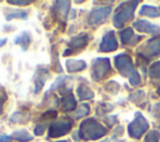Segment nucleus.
<instances>
[{
    "instance_id": "obj_1",
    "label": "nucleus",
    "mask_w": 160,
    "mask_h": 142,
    "mask_svg": "<svg viewBox=\"0 0 160 142\" xmlns=\"http://www.w3.org/2000/svg\"><path fill=\"white\" fill-rule=\"evenodd\" d=\"M115 67L122 76H128L129 81L132 86H138L140 83V75L135 70L131 57L125 54H120L115 57Z\"/></svg>"
},
{
    "instance_id": "obj_2",
    "label": "nucleus",
    "mask_w": 160,
    "mask_h": 142,
    "mask_svg": "<svg viewBox=\"0 0 160 142\" xmlns=\"http://www.w3.org/2000/svg\"><path fill=\"white\" fill-rule=\"evenodd\" d=\"M105 133H106L105 126H102L94 118H88L82 121L80 130H79V135L81 136V138L89 140V141L101 138L102 136H105Z\"/></svg>"
},
{
    "instance_id": "obj_3",
    "label": "nucleus",
    "mask_w": 160,
    "mask_h": 142,
    "mask_svg": "<svg viewBox=\"0 0 160 142\" xmlns=\"http://www.w3.org/2000/svg\"><path fill=\"white\" fill-rule=\"evenodd\" d=\"M136 1H129L122 4L115 12L114 16V25L115 27H121L124 26L125 22H128L132 16H134V10L136 6Z\"/></svg>"
},
{
    "instance_id": "obj_4",
    "label": "nucleus",
    "mask_w": 160,
    "mask_h": 142,
    "mask_svg": "<svg viewBox=\"0 0 160 142\" xmlns=\"http://www.w3.org/2000/svg\"><path fill=\"white\" fill-rule=\"evenodd\" d=\"M149 128V123H148V121L145 120V117L140 113V112H136L135 113V118H134V121L129 125V127H128V132H129V135L131 136V137H134V138H140L144 133H145V131Z\"/></svg>"
},
{
    "instance_id": "obj_5",
    "label": "nucleus",
    "mask_w": 160,
    "mask_h": 142,
    "mask_svg": "<svg viewBox=\"0 0 160 142\" xmlns=\"http://www.w3.org/2000/svg\"><path fill=\"white\" fill-rule=\"evenodd\" d=\"M138 54H139V56H142V57H145V56L154 57V56L160 55V35L146 41L142 45V47H140L138 50Z\"/></svg>"
},
{
    "instance_id": "obj_6",
    "label": "nucleus",
    "mask_w": 160,
    "mask_h": 142,
    "mask_svg": "<svg viewBox=\"0 0 160 142\" xmlns=\"http://www.w3.org/2000/svg\"><path fill=\"white\" fill-rule=\"evenodd\" d=\"M110 71V61L109 59L98 57L92 61V78L95 81L102 80L106 73Z\"/></svg>"
},
{
    "instance_id": "obj_7",
    "label": "nucleus",
    "mask_w": 160,
    "mask_h": 142,
    "mask_svg": "<svg viewBox=\"0 0 160 142\" xmlns=\"http://www.w3.org/2000/svg\"><path fill=\"white\" fill-rule=\"evenodd\" d=\"M111 12V6H99V7H94L88 17V22L90 25H95V24H100L102 22Z\"/></svg>"
},
{
    "instance_id": "obj_8",
    "label": "nucleus",
    "mask_w": 160,
    "mask_h": 142,
    "mask_svg": "<svg viewBox=\"0 0 160 142\" xmlns=\"http://www.w3.org/2000/svg\"><path fill=\"white\" fill-rule=\"evenodd\" d=\"M70 130H71V122L69 120L58 121L49 127V136L48 137H61V136L66 135Z\"/></svg>"
},
{
    "instance_id": "obj_9",
    "label": "nucleus",
    "mask_w": 160,
    "mask_h": 142,
    "mask_svg": "<svg viewBox=\"0 0 160 142\" xmlns=\"http://www.w3.org/2000/svg\"><path fill=\"white\" fill-rule=\"evenodd\" d=\"M116 49H118V41L115 39L114 32L112 31L106 32L102 36V40L100 42L99 51H101V52H111V51H115Z\"/></svg>"
},
{
    "instance_id": "obj_10",
    "label": "nucleus",
    "mask_w": 160,
    "mask_h": 142,
    "mask_svg": "<svg viewBox=\"0 0 160 142\" xmlns=\"http://www.w3.org/2000/svg\"><path fill=\"white\" fill-rule=\"evenodd\" d=\"M134 27L139 30L140 32H146V34H155L160 31V27L146 21V20H136L134 22Z\"/></svg>"
},
{
    "instance_id": "obj_11",
    "label": "nucleus",
    "mask_w": 160,
    "mask_h": 142,
    "mask_svg": "<svg viewBox=\"0 0 160 142\" xmlns=\"http://www.w3.org/2000/svg\"><path fill=\"white\" fill-rule=\"evenodd\" d=\"M149 76L154 83H156V93L160 95V61H156L150 66Z\"/></svg>"
},
{
    "instance_id": "obj_12",
    "label": "nucleus",
    "mask_w": 160,
    "mask_h": 142,
    "mask_svg": "<svg viewBox=\"0 0 160 142\" xmlns=\"http://www.w3.org/2000/svg\"><path fill=\"white\" fill-rule=\"evenodd\" d=\"M54 10H55L56 16L65 20L68 16V12L70 10V2L69 1H56L54 4Z\"/></svg>"
},
{
    "instance_id": "obj_13",
    "label": "nucleus",
    "mask_w": 160,
    "mask_h": 142,
    "mask_svg": "<svg viewBox=\"0 0 160 142\" xmlns=\"http://www.w3.org/2000/svg\"><path fill=\"white\" fill-rule=\"evenodd\" d=\"M88 44V35L86 34H80L78 36H74L69 42L68 46L70 49H82Z\"/></svg>"
},
{
    "instance_id": "obj_14",
    "label": "nucleus",
    "mask_w": 160,
    "mask_h": 142,
    "mask_svg": "<svg viewBox=\"0 0 160 142\" xmlns=\"http://www.w3.org/2000/svg\"><path fill=\"white\" fill-rule=\"evenodd\" d=\"M65 65H66V70L69 72H79V71H81V70H84L86 67L85 61H82V60H74V59L66 60Z\"/></svg>"
},
{
    "instance_id": "obj_15",
    "label": "nucleus",
    "mask_w": 160,
    "mask_h": 142,
    "mask_svg": "<svg viewBox=\"0 0 160 142\" xmlns=\"http://www.w3.org/2000/svg\"><path fill=\"white\" fill-rule=\"evenodd\" d=\"M76 107V100H75V96L72 93H68L62 97L61 100V108L66 112L69 111H72L74 108Z\"/></svg>"
},
{
    "instance_id": "obj_16",
    "label": "nucleus",
    "mask_w": 160,
    "mask_h": 142,
    "mask_svg": "<svg viewBox=\"0 0 160 142\" xmlns=\"http://www.w3.org/2000/svg\"><path fill=\"white\" fill-rule=\"evenodd\" d=\"M139 14L141 16H149V17H159L160 16V9L155 7V6H151V5H144L141 6Z\"/></svg>"
},
{
    "instance_id": "obj_17",
    "label": "nucleus",
    "mask_w": 160,
    "mask_h": 142,
    "mask_svg": "<svg viewBox=\"0 0 160 142\" xmlns=\"http://www.w3.org/2000/svg\"><path fill=\"white\" fill-rule=\"evenodd\" d=\"M76 92H78V96H79L81 100H90V98H92V96H94V92H92L88 86H85V85L79 86L78 90H76Z\"/></svg>"
},
{
    "instance_id": "obj_18",
    "label": "nucleus",
    "mask_w": 160,
    "mask_h": 142,
    "mask_svg": "<svg viewBox=\"0 0 160 142\" xmlns=\"http://www.w3.org/2000/svg\"><path fill=\"white\" fill-rule=\"evenodd\" d=\"M5 17L6 20H11V19H26V12L22 10H11L8 9L5 11Z\"/></svg>"
},
{
    "instance_id": "obj_19",
    "label": "nucleus",
    "mask_w": 160,
    "mask_h": 142,
    "mask_svg": "<svg viewBox=\"0 0 160 142\" xmlns=\"http://www.w3.org/2000/svg\"><path fill=\"white\" fill-rule=\"evenodd\" d=\"M12 137H14L15 140L20 141V142H29V141H31V140H32V136H31L28 131H25V130L15 131V132L12 133Z\"/></svg>"
},
{
    "instance_id": "obj_20",
    "label": "nucleus",
    "mask_w": 160,
    "mask_h": 142,
    "mask_svg": "<svg viewBox=\"0 0 160 142\" xmlns=\"http://www.w3.org/2000/svg\"><path fill=\"white\" fill-rule=\"evenodd\" d=\"M30 42H31V36H30L29 32H22L20 36H18V37L15 39V44L21 45L24 49H26V47L30 45Z\"/></svg>"
},
{
    "instance_id": "obj_21",
    "label": "nucleus",
    "mask_w": 160,
    "mask_h": 142,
    "mask_svg": "<svg viewBox=\"0 0 160 142\" xmlns=\"http://www.w3.org/2000/svg\"><path fill=\"white\" fill-rule=\"evenodd\" d=\"M120 37H121V41H122V44H131L132 41H131V39H134V32H132V30L131 29H125V30H122L121 31V34H120Z\"/></svg>"
},
{
    "instance_id": "obj_22",
    "label": "nucleus",
    "mask_w": 160,
    "mask_h": 142,
    "mask_svg": "<svg viewBox=\"0 0 160 142\" xmlns=\"http://www.w3.org/2000/svg\"><path fill=\"white\" fill-rule=\"evenodd\" d=\"M90 112V107H89V105H86V103H84V105H81L75 112H74V118H79V117H82V116H86L88 113Z\"/></svg>"
},
{
    "instance_id": "obj_23",
    "label": "nucleus",
    "mask_w": 160,
    "mask_h": 142,
    "mask_svg": "<svg viewBox=\"0 0 160 142\" xmlns=\"http://www.w3.org/2000/svg\"><path fill=\"white\" fill-rule=\"evenodd\" d=\"M160 140V132L156 130L150 131L146 136H145V142H158Z\"/></svg>"
},
{
    "instance_id": "obj_24",
    "label": "nucleus",
    "mask_w": 160,
    "mask_h": 142,
    "mask_svg": "<svg viewBox=\"0 0 160 142\" xmlns=\"http://www.w3.org/2000/svg\"><path fill=\"white\" fill-rule=\"evenodd\" d=\"M105 90H106L108 92L115 93V92H118V90H119V86H118V83H116L115 81H110V82H108V83L105 85Z\"/></svg>"
},
{
    "instance_id": "obj_25",
    "label": "nucleus",
    "mask_w": 160,
    "mask_h": 142,
    "mask_svg": "<svg viewBox=\"0 0 160 142\" xmlns=\"http://www.w3.org/2000/svg\"><path fill=\"white\" fill-rule=\"evenodd\" d=\"M66 80V77L65 76H59L56 80H55V82L51 85V87H50V91H52V90H55V88H58V87H60L62 83H64V81Z\"/></svg>"
},
{
    "instance_id": "obj_26",
    "label": "nucleus",
    "mask_w": 160,
    "mask_h": 142,
    "mask_svg": "<svg viewBox=\"0 0 160 142\" xmlns=\"http://www.w3.org/2000/svg\"><path fill=\"white\" fill-rule=\"evenodd\" d=\"M45 127H46L45 123H41V125L35 126V128H34V133H35V136H41V135L45 132Z\"/></svg>"
},
{
    "instance_id": "obj_27",
    "label": "nucleus",
    "mask_w": 160,
    "mask_h": 142,
    "mask_svg": "<svg viewBox=\"0 0 160 142\" xmlns=\"http://www.w3.org/2000/svg\"><path fill=\"white\" fill-rule=\"evenodd\" d=\"M152 113H154V117L156 120H160V103H156L152 108Z\"/></svg>"
},
{
    "instance_id": "obj_28",
    "label": "nucleus",
    "mask_w": 160,
    "mask_h": 142,
    "mask_svg": "<svg viewBox=\"0 0 160 142\" xmlns=\"http://www.w3.org/2000/svg\"><path fill=\"white\" fill-rule=\"evenodd\" d=\"M9 2H10V4H12V5H28V4H30L31 1H29V0H26V1H19V0H10Z\"/></svg>"
},
{
    "instance_id": "obj_29",
    "label": "nucleus",
    "mask_w": 160,
    "mask_h": 142,
    "mask_svg": "<svg viewBox=\"0 0 160 142\" xmlns=\"http://www.w3.org/2000/svg\"><path fill=\"white\" fill-rule=\"evenodd\" d=\"M9 141H10L9 136H6V135H0V142H9Z\"/></svg>"
},
{
    "instance_id": "obj_30",
    "label": "nucleus",
    "mask_w": 160,
    "mask_h": 142,
    "mask_svg": "<svg viewBox=\"0 0 160 142\" xmlns=\"http://www.w3.org/2000/svg\"><path fill=\"white\" fill-rule=\"evenodd\" d=\"M5 42H6V39H5V40H2V41H0V46H1L2 44H5Z\"/></svg>"
},
{
    "instance_id": "obj_31",
    "label": "nucleus",
    "mask_w": 160,
    "mask_h": 142,
    "mask_svg": "<svg viewBox=\"0 0 160 142\" xmlns=\"http://www.w3.org/2000/svg\"><path fill=\"white\" fill-rule=\"evenodd\" d=\"M101 142H108V141H106V140H105V141H101Z\"/></svg>"
},
{
    "instance_id": "obj_32",
    "label": "nucleus",
    "mask_w": 160,
    "mask_h": 142,
    "mask_svg": "<svg viewBox=\"0 0 160 142\" xmlns=\"http://www.w3.org/2000/svg\"><path fill=\"white\" fill-rule=\"evenodd\" d=\"M60 142H68V141H60Z\"/></svg>"
}]
</instances>
